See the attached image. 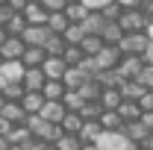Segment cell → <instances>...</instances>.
Masks as SVG:
<instances>
[{"label": "cell", "mask_w": 153, "mask_h": 150, "mask_svg": "<svg viewBox=\"0 0 153 150\" xmlns=\"http://www.w3.org/2000/svg\"><path fill=\"white\" fill-rule=\"evenodd\" d=\"M79 150H100V147H97L94 141H88V144H82V147H79Z\"/></svg>", "instance_id": "f5cc1de1"}, {"label": "cell", "mask_w": 153, "mask_h": 150, "mask_svg": "<svg viewBox=\"0 0 153 150\" xmlns=\"http://www.w3.org/2000/svg\"><path fill=\"white\" fill-rule=\"evenodd\" d=\"M44 103H47V100H44V94H41V91H27V94H24V100H21V106H24V112H27V115H38L41 109H44Z\"/></svg>", "instance_id": "e0dca14e"}, {"label": "cell", "mask_w": 153, "mask_h": 150, "mask_svg": "<svg viewBox=\"0 0 153 150\" xmlns=\"http://www.w3.org/2000/svg\"><path fill=\"white\" fill-rule=\"evenodd\" d=\"M97 121H100V127H103L106 132H121L124 130V118L118 115V109H103Z\"/></svg>", "instance_id": "8fae6325"}, {"label": "cell", "mask_w": 153, "mask_h": 150, "mask_svg": "<svg viewBox=\"0 0 153 150\" xmlns=\"http://www.w3.org/2000/svg\"><path fill=\"white\" fill-rule=\"evenodd\" d=\"M30 3H41V0H30Z\"/></svg>", "instance_id": "94428289"}, {"label": "cell", "mask_w": 153, "mask_h": 150, "mask_svg": "<svg viewBox=\"0 0 153 150\" xmlns=\"http://www.w3.org/2000/svg\"><path fill=\"white\" fill-rule=\"evenodd\" d=\"M53 144H56L59 150H79L82 144H85V141H82L79 135H74V132H62V135H59Z\"/></svg>", "instance_id": "f1b7e54d"}, {"label": "cell", "mask_w": 153, "mask_h": 150, "mask_svg": "<svg viewBox=\"0 0 153 150\" xmlns=\"http://www.w3.org/2000/svg\"><path fill=\"white\" fill-rule=\"evenodd\" d=\"M135 82H141V88L153 91V65H150V62H144V68H141V74H138Z\"/></svg>", "instance_id": "60d3db41"}, {"label": "cell", "mask_w": 153, "mask_h": 150, "mask_svg": "<svg viewBox=\"0 0 153 150\" xmlns=\"http://www.w3.org/2000/svg\"><path fill=\"white\" fill-rule=\"evenodd\" d=\"M12 15H15V9H12L9 3H0V27H6V24L12 21Z\"/></svg>", "instance_id": "f6af8a7d"}, {"label": "cell", "mask_w": 153, "mask_h": 150, "mask_svg": "<svg viewBox=\"0 0 153 150\" xmlns=\"http://www.w3.org/2000/svg\"><path fill=\"white\" fill-rule=\"evenodd\" d=\"M94 82L100 85V88H121V74H118V68L115 71H100V74L94 76Z\"/></svg>", "instance_id": "484cf974"}, {"label": "cell", "mask_w": 153, "mask_h": 150, "mask_svg": "<svg viewBox=\"0 0 153 150\" xmlns=\"http://www.w3.org/2000/svg\"><path fill=\"white\" fill-rule=\"evenodd\" d=\"M21 62H24L27 68H41V65L47 62V53H44V47H27L24 56H21Z\"/></svg>", "instance_id": "ac0fdd59"}, {"label": "cell", "mask_w": 153, "mask_h": 150, "mask_svg": "<svg viewBox=\"0 0 153 150\" xmlns=\"http://www.w3.org/2000/svg\"><path fill=\"white\" fill-rule=\"evenodd\" d=\"M3 106H6V97H3V94H0V112H3Z\"/></svg>", "instance_id": "9f6ffc18"}, {"label": "cell", "mask_w": 153, "mask_h": 150, "mask_svg": "<svg viewBox=\"0 0 153 150\" xmlns=\"http://www.w3.org/2000/svg\"><path fill=\"white\" fill-rule=\"evenodd\" d=\"M82 115L79 112H65V118H62V124H59V130L62 132H74V135H79V130H82Z\"/></svg>", "instance_id": "603a6c76"}, {"label": "cell", "mask_w": 153, "mask_h": 150, "mask_svg": "<svg viewBox=\"0 0 153 150\" xmlns=\"http://www.w3.org/2000/svg\"><path fill=\"white\" fill-rule=\"evenodd\" d=\"M6 150H21V147H15V144H9V147H6Z\"/></svg>", "instance_id": "680465c9"}, {"label": "cell", "mask_w": 153, "mask_h": 150, "mask_svg": "<svg viewBox=\"0 0 153 150\" xmlns=\"http://www.w3.org/2000/svg\"><path fill=\"white\" fill-rule=\"evenodd\" d=\"M121 53L124 56H138V59H144L147 56V50L153 47V38L147 36V33H127V36L121 38Z\"/></svg>", "instance_id": "6da1fadb"}, {"label": "cell", "mask_w": 153, "mask_h": 150, "mask_svg": "<svg viewBox=\"0 0 153 150\" xmlns=\"http://www.w3.org/2000/svg\"><path fill=\"white\" fill-rule=\"evenodd\" d=\"M82 103H85V100H82V94H79V91H65V97H62V106H65L68 112H79Z\"/></svg>", "instance_id": "8d00e7d4"}, {"label": "cell", "mask_w": 153, "mask_h": 150, "mask_svg": "<svg viewBox=\"0 0 153 150\" xmlns=\"http://www.w3.org/2000/svg\"><path fill=\"white\" fill-rule=\"evenodd\" d=\"M44 82H47V76H44L41 68H27V74H24V88L27 91H41Z\"/></svg>", "instance_id": "9a60e30c"}, {"label": "cell", "mask_w": 153, "mask_h": 150, "mask_svg": "<svg viewBox=\"0 0 153 150\" xmlns=\"http://www.w3.org/2000/svg\"><path fill=\"white\" fill-rule=\"evenodd\" d=\"M65 44H82V38H85V30L79 27V24H71L68 30H65Z\"/></svg>", "instance_id": "ab89813d"}, {"label": "cell", "mask_w": 153, "mask_h": 150, "mask_svg": "<svg viewBox=\"0 0 153 150\" xmlns=\"http://www.w3.org/2000/svg\"><path fill=\"white\" fill-rule=\"evenodd\" d=\"M6 38H9V33H6V27H0V44H3Z\"/></svg>", "instance_id": "11a10c76"}, {"label": "cell", "mask_w": 153, "mask_h": 150, "mask_svg": "<svg viewBox=\"0 0 153 150\" xmlns=\"http://www.w3.org/2000/svg\"><path fill=\"white\" fill-rule=\"evenodd\" d=\"M121 132H124L130 141H135V144H141L144 138H150V135H153V132L147 130L141 121H130V124H124V130H121Z\"/></svg>", "instance_id": "5bb4252c"}, {"label": "cell", "mask_w": 153, "mask_h": 150, "mask_svg": "<svg viewBox=\"0 0 153 150\" xmlns=\"http://www.w3.org/2000/svg\"><path fill=\"white\" fill-rule=\"evenodd\" d=\"M79 94H82V100H85V103H91V100H100V94H103V88L97 85L94 79H88V82H85V85L79 88Z\"/></svg>", "instance_id": "74e56055"}, {"label": "cell", "mask_w": 153, "mask_h": 150, "mask_svg": "<svg viewBox=\"0 0 153 150\" xmlns=\"http://www.w3.org/2000/svg\"><path fill=\"white\" fill-rule=\"evenodd\" d=\"M41 6L47 9V15H53V12H65L68 0H41Z\"/></svg>", "instance_id": "7bdbcfd3"}, {"label": "cell", "mask_w": 153, "mask_h": 150, "mask_svg": "<svg viewBox=\"0 0 153 150\" xmlns=\"http://www.w3.org/2000/svg\"><path fill=\"white\" fill-rule=\"evenodd\" d=\"M9 130H12V124H9V121L0 115V135H9Z\"/></svg>", "instance_id": "816d5d0a"}, {"label": "cell", "mask_w": 153, "mask_h": 150, "mask_svg": "<svg viewBox=\"0 0 153 150\" xmlns=\"http://www.w3.org/2000/svg\"><path fill=\"white\" fill-rule=\"evenodd\" d=\"M3 118L15 127V124H27V112H24V106L21 103H15V100H6V106H3Z\"/></svg>", "instance_id": "2e32d148"}, {"label": "cell", "mask_w": 153, "mask_h": 150, "mask_svg": "<svg viewBox=\"0 0 153 150\" xmlns=\"http://www.w3.org/2000/svg\"><path fill=\"white\" fill-rule=\"evenodd\" d=\"M6 3H9V6L15 9V12H24V9L30 6V0H6Z\"/></svg>", "instance_id": "7dc6e473"}, {"label": "cell", "mask_w": 153, "mask_h": 150, "mask_svg": "<svg viewBox=\"0 0 153 150\" xmlns=\"http://www.w3.org/2000/svg\"><path fill=\"white\" fill-rule=\"evenodd\" d=\"M141 9H144V15H147V21L153 24V0H144V3H141Z\"/></svg>", "instance_id": "681fc988"}, {"label": "cell", "mask_w": 153, "mask_h": 150, "mask_svg": "<svg viewBox=\"0 0 153 150\" xmlns=\"http://www.w3.org/2000/svg\"><path fill=\"white\" fill-rule=\"evenodd\" d=\"M144 91H147V88H141V82H135V79H124V82H121V97H124V100H135V103H138Z\"/></svg>", "instance_id": "cb8c5ba5"}, {"label": "cell", "mask_w": 153, "mask_h": 150, "mask_svg": "<svg viewBox=\"0 0 153 150\" xmlns=\"http://www.w3.org/2000/svg\"><path fill=\"white\" fill-rule=\"evenodd\" d=\"M127 36L124 30H121V24L118 21H109L106 27H103V33H100V38L106 41V44H121V38Z\"/></svg>", "instance_id": "d4e9b609"}, {"label": "cell", "mask_w": 153, "mask_h": 150, "mask_svg": "<svg viewBox=\"0 0 153 150\" xmlns=\"http://www.w3.org/2000/svg\"><path fill=\"white\" fill-rule=\"evenodd\" d=\"M27 127H30V132H33V138L44 141V144H53L59 135H62L59 124H50V121H44L41 115H27Z\"/></svg>", "instance_id": "7a4b0ae2"}, {"label": "cell", "mask_w": 153, "mask_h": 150, "mask_svg": "<svg viewBox=\"0 0 153 150\" xmlns=\"http://www.w3.org/2000/svg\"><path fill=\"white\" fill-rule=\"evenodd\" d=\"M118 3H121L124 9H138V6H141L144 0H118Z\"/></svg>", "instance_id": "f907efd6"}, {"label": "cell", "mask_w": 153, "mask_h": 150, "mask_svg": "<svg viewBox=\"0 0 153 150\" xmlns=\"http://www.w3.org/2000/svg\"><path fill=\"white\" fill-rule=\"evenodd\" d=\"M85 82H88V76L82 74V68H68L65 76H62V85H65L68 91H79Z\"/></svg>", "instance_id": "4fadbf2b"}, {"label": "cell", "mask_w": 153, "mask_h": 150, "mask_svg": "<svg viewBox=\"0 0 153 150\" xmlns=\"http://www.w3.org/2000/svg\"><path fill=\"white\" fill-rule=\"evenodd\" d=\"M50 36H53V33H50V30H47V24H44V27H27L21 38H24V44H27V47H44Z\"/></svg>", "instance_id": "8992f818"}, {"label": "cell", "mask_w": 153, "mask_h": 150, "mask_svg": "<svg viewBox=\"0 0 153 150\" xmlns=\"http://www.w3.org/2000/svg\"><path fill=\"white\" fill-rule=\"evenodd\" d=\"M100 132H103L100 121H85V124H82V130H79V138L88 144V141H97V138H100Z\"/></svg>", "instance_id": "1f68e13d"}, {"label": "cell", "mask_w": 153, "mask_h": 150, "mask_svg": "<svg viewBox=\"0 0 153 150\" xmlns=\"http://www.w3.org/2000/svg\"><path fill=\"white\" fill-rule=\"evenodd\" d=\"M24 50H27V44H24V38H18V36H9L0 44V56L6 59V62H21Z\"/></svg>", "instance_id": "5b68a950"}, {"label": "cell", "mask_w": 153, "mask_h": 150, "mask_svg": "<svg viewBox=\"0 0 153 150\" xmlns=\"http://www.w3.org/2000/svg\"><path fill=\"white\" fill-rule=\"evenodd\" d=\"M141 68H144V59L124 56V59H121V65H118V74H121V79H138Z\"/></svg>", "instance_id": "52a82bcc"}, {"label": "cell", "mask_w": 153, "mask_h": 150, "mask_svg": "<svg viewBox=\"0 0 153 150\" xmlns=\"http://www.w3.org/2000/svg\"><path fill=\"white\" fill-rule=\"evenodd\" d=\"M27 27H30V24H27V18H24L21 12H15V15H12V21L6 24V33H9V36H18V38H21Z\"/></svg>", "instance_id": "e575fe53"}, {"label": "cell", "mask_w": 153, "mask_h": 150, "mask_svg": "<svg viewBox=\"0 0 153 150\" xmlns=\"http://www.w3.org/2000/svg\"><path fill=\"white\" fill-rule=\"evenodd\" d=\"M9 147V138H6V135H0V150H6Z\"/></svg>", "instance_id": "db71d44e"}, {"label": "cell", "mask_w": 153, "mask_h": 150, "mask_svg": "<svg viewBox=\"0 0 153 150\" xmlns=\"http://www.w3.org/2000/svg\"><path fill=\"white\" fill-rule=\"evenodd\" d=\"M24 74H27L24 62H3L0 65V79L3 82H24Z\"/></svg>", "instance_id": "ba28073f"}, {"label": "cell", "mask_w": 153, "mask_h": 150, "mask_svg": "<svg viewBox=\"0 0 153 150\" xmlns=\"http://www.w3.org/2000/svg\"><path fill=\"white\" fill-rule=\"evenodd\" d=\"M100 112H103L100 100H91V103H82V109H79L82 121H97V118H100Z\"/></svg>", "instance_id": "f35d334b"}, {"label": "cell", "mask_w": 153, "mask_h": 150, "mask_svg": "<svg viewBox=\"0 0 153 150\" xmlns=\"http://www.w3.org/2000/svg\"><path fill=\"white\" fill-rule=\"evenodd\" d=\"M71 27V21L65 12H53V15H47V30L53 33V36H65V30Z\"/></svg>", "instance_id": "ffe728a7"}, {"label": "cell", "mask_w": 153, "mask_h": 150, "mask_svg": "<svg viewBox=\"0 0 153 150\" xmlns=\"http://www.w3.org/2000/svg\"><path fill=\"white\" fill-rule=\"evenodd\" d=\"M79 3H82L88 12H103V9H106V3H112V0H79Z\"/></svg>", "instance_id": "ee69618b"}, {"label": "cell", "mask_w": 153, "mask_h": 150, "mask_svg": "<svg viewBox=\"0 0 153 150\" xmlns=\"http://www.w3.org/2000/svg\"><path fill=\"white\" fill-rule=\"evenodd\" d=\"M21 15L27 18V24H30V27H44V24H47V9H44L41 3H30Z\"/></svg>", "instance_id": "7c38bea8"}, {"label": "cell", "mask_w": 153, "mask_h": 150, "mask_svg": "<svg viewBox=\"0 0 153 150\" xmlns=\"http://www.w3.org/2000/svg\"><path fill=\"white\" fill-rule=\"evenodd\" d=\"M106 24H109V21L103 18V12H88V15L82 18V24H79V27L85 30V36H100Z\"/></svg>", "instance_id": "30bf717a"}, {"label": "cell", "mask_w": 153, "mask_h": 150, "mask_svg": "<svg viewBox=\"0 0 153 150\" xmlns=\"http://www.w3.org/2000/svg\"><path fill=\"white\" fill-rule=\"evenodd\" d=\"M68 3H79V0H68Z\"/></svg>", "instance_id": "6125c7cd"}, {"label": "cell", "mask_w": 153, "mask_h": 150, "mask_svg": "<svg viewBox=\"0 0 153 150\" xmlns=\"http://www.w3.org/2000/svg\"><path fill=\"white\" fill-rule=\"evenodd\" d=\"M121 59H124L121 47H118V44H106V47L94 56V62H97V68H100V71H115V68L121 65Z\"/></svg>", "instance_id": "277c9868"}, {"label": "cell", "mask_w": 153, "mask_h": 150, "mask_svg": "<svg viewBox=\"0 0 153 150\" xmlns=\"http://www.w3.org/2000/svg\"><path fill=\"white\" fill-rule=\"evenodd\" d=\"M65 85L59 82V79H47L44 82V88H41V94H44V100H53V103H62V97H65Z\"/></svg>", "instance_id": "7402d4cb"}, {"label": "cell", "mask_w": 153, "mask_h": 150, "mask_svg": "<svg viewBox=\"0 0 153 150\" xmlns=\"http://www.w3.org/2000/svg\"><path fill=\"white\" fill-rule=\"evenodd\" d=\"M65 47H68V44H65L62 36H50L47 44H44V53H47V56H65Z\"/></svg>", "instance_id": "836d02e7"}, {"label": "cell", "mask_w": 153, "mask_h": 150, "mask_svg": "<svg viewBox=\"0 0 153 150\" xmlns=\"http://www.w3.org/2000/svg\"><path fill=\"white\" fill-rule=\"evenodd\" d=\"M0 3H6V0H0Z\"/></svg>", "instance_id": "be15d7a7"}, {"label": "cell", "mask_w": 153, "mask_h": 150, "mask_svg": "<svg viewBox=\"0 0 153 150\" xmlns=\"http://www.w3.org/2000/svg\"><path fill=\"white\" fill-rule=\"evenodd\" d=\"M41 71H44L47 79H59V82H62V76H65V71H68V65H65V59H62V56H47V62L41 65Z\"/></svg>", "instance_id": "9c48e42d"}, {"label": "cell", "mask_w": 153, "mask_h": 150, "mask_svg": "<svg viewBox=\"0 0 153 150\" xmlns=\"http://www.w3.org/2000/svg\"><path fill=\"white\" fill-rule=\"evenodd\" d=\"M138 121H141V124L153 132V112H141V118H138Z\"/></svg>", "instance_id": "c3c4849f"}, {"label": "cell", "mask_w": 153, "mask_h": 150, "mask_svg": "<svg viewBox=\"0 0 153 150\" xmlns=\"http://www.w3.org/2000/svg\"><path fill=\"white\" fill-rule=\"evenodd\" d=\"M3 62H6V59H3V56H0V65H3Z\"/></svg>", "instance_id": "91938a15"}, {"label": "cell", "mask_w": 153, "mask_h": 150, "mask_svg": "<svg viewBox=\"0 0 153 150\" xmlns=\"http://www.w3.org/2000/svg\"><path fill=\"white\" fill-rule=\"evenodd\" d=\"M6 138H9V144H15V147H24V144L33 138V132H30V127H27V124H15V127L9 130V135H6Z\"/></svg>", "instance_id": "44dd1931"}, {"label": "cell", "mask_w": 153, "mask_h": 150, "mask_svg": "<svg viewBox=\"0 0 153 150\" xmlns=\"http://www.w3.org/2000/svg\"><path fill=\"white\" fill-rule=\"evenodd\" d=\"M62 59H65V65H68V68H76V65L85 59V53H82V47H79V44H68Z\"/></svg>", "instance_id": "d6a6232c"}, {"label": "cell", "mask_w": 153, "mask_h": 150, "mask_svg": "<svg viewBox=\"0 0 153 150\" xmlns=\"http://www.w3.org/2000/svg\"><path fill=\"white\" fill-rule=\"evenodd\" d=\"M118 24H121L124 33H147V27H150V21H147L141 6L138 9H124V15L118 18Z\"/></svg>", "instance_id": "3957f363"}, {"label": "cell", "mask_w": 153, "mask_h": 150, "mask_svg": "<svg viewBox=\"0 0 153 150\" xmlns=\"http://www.w3.org/2000/svg\"><path fill=\"white\" fill-rule=\"evenodd\" d=\"M124 15V6L118 3V0H112V3H106V9H103V18L106 21H118Z\"/></svg>", "instance_id": "b9f144b4"}, {"label": "cell", "mask_w": 153, "mask_h": 150, "mask_svg": "<svg viewBox=\"0 0 153 150\" xmlns=\"http://www.w3.org/2000/svg\"><path fill=\"white\" fill-rule=\"evenodd\" d=\"M65 112H68V109H65L62 103H53V100H47V103H44V109H41L38 115H41L44 121H50V124H62Z\"/></svg>", "instance_id": "d6986e66"}, {"label": "cell", "mask_w": 153, "mask_h": 150, "mask_svg": "<svg viewBox=\"0 0 153 150\" xmlns=\"http://www.w3.org/2000/svg\"><path fill=\"white\" fill-rule=\"evenodd\" d=\"M138 106H141V112H153V91H144V94H141Z\"/></svg>", "instance_id": "bcb514c9"}, {"label": "cell", "mask_w": 153, "mask_h": 150, "mask_svg": "<svg viewBox=\"0 0 153 150\" xmlns=\"http://www.w3.org/2000/svg\"><path fill=\"white\" fill-rule=\"evenodd\" d=\"M44 150H59V147H56V144H44Z\"/></svg>", "instance_id": "6f0895ef"}, {"label": "cell", "mask_w": 153, "mask_h": 150, "mask_svg": "<svg viewBox=\"0 0 153 150\" xmlns=\"http://www.w3.org/2000/svg\"><path fill=\"white\" fill-rule=\"evenodd\" d=\"M79 47H82V53H85V56H97V53L106 47V41H103L100 36H85Z\"/></svg>", "instance_id": "4dcf8cb0"}, {"label": "cell", "mask_w": 153, "mask_h": 150, "mask_svg": "<svg viewBox=\"0 0 153 150\" xmlns=\"http://www.w3.org/2000/svg\"><path fill=\"white\" fill-rule=\"evenodd\" d=\"M118 115L124 118V124H130V121H138V118H141V106H138L135 100H124V103L118 106Z\"/></svg>", "instance_id": "4316f807"}, {"label": "cell", "mask_w": 153, "mask_h": 150, "mask_svg": "<svg viewBox=\"0 0 153 150\" xmlns=\"http://www.w3.org/2000/svg\"><path fill=\"white\" fill-rule=\"evenodd\" d=\"M65 15H68L71 24H82V18L88 15V9H85L82 3H68V6H65Z\"/></svg>", "instance_id": "d590c367"}, {"label": "cell", "mask_w": 153, "mask_h": 150, "mask_svg": "<svg viewBox=\"0 0 153 150\" xmlns=\"http://www.w3.org/2000/svg\"><path fill=\"white\" fill-rule=\"evenodd\" d=\"M121 103H124L121 88H103V94H100V106L103 109H118Z\"/></svg>", "instance_id": "83f0119b"}, {"label": "cell", "mask_w": 153, "mask_h": 150, "mask_svg": "<svg viewBox=\"0 0 153 150\" xmlns=\"http://www.w3.org/2000/svg\"><path fill=\"white\" fill-rule=\"evenodd\" d=\"M0 94H3L6 100H15V103H21V100H24V94H27V88H24V82H3Z\"/></svg>", "instance_id": "f546056e"}]
</instances>
